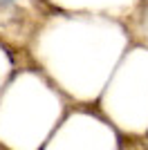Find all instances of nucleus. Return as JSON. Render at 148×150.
Segmentation results:
<instances>
[{"instance_id": "f257e3e1", "label": "nucleus", "mask_w": 148, "mask_h": 150, "mask_svg": "<svg viewBox=\"0 0 148 150\" xmlns=\"http://www.w3.org/2000/svg\"><path fill=\"white\" fill-rule=\"evenodd\" d=\"M0 2H7V0H0Z\"/></svg>"}]
</instances>
